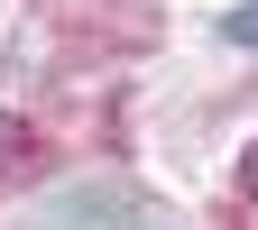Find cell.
<instances>
[{
    "mask_svg": "<svg viewBox=\"0 0 258 230\" xmlns=\"http://www.w3.org/2000/svg\"><path fill=\"white\" fill-rule=\"evenodd\" d=\"M221 28H231V37H240V46H258V0H240V10H231V19H221Z\"/></svg>",
    "mask_w": 258,
    "mask_h": 230,
    "instance_id": "obj_1",
    "label": "cell"
}]
</instances>
